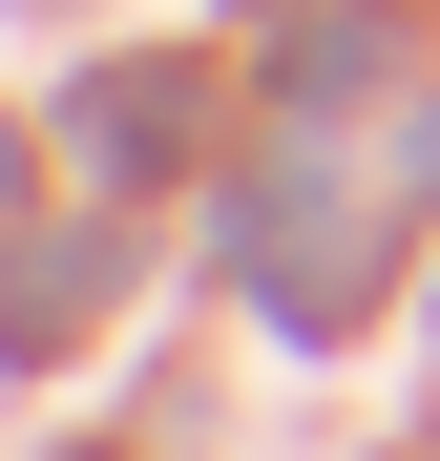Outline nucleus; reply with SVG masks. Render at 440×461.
I'll return each mask as SVG.
<instances>
[{
    "mask_svg": "<svg viewBox=\"0 0 440 461\" xmlns=\"http://www.w3.org/2000/svg\"><path fill=\"white\" fill-rule=\"evenodd\" d=\"M168 126H189L168 63H105V85H85V147H105V168H168Z\"/></svg>",
    "mask_w": 440,
    "mask_h": 461,
    "instance_id": "nucleus-1",
    "label": "nucleus"
}]
</instances>
